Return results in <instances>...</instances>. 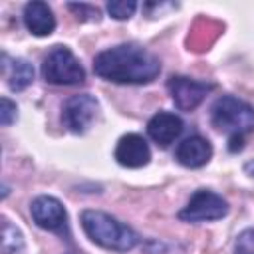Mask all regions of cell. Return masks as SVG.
<instances>
[{
	"instance_id": "cell-4",
	"label": "cell",
	"mask_w": 254,
	"mask_h": 254,
	"mask_svg": "<svg viewBox=\"0 0 254 254\" xmlns=\"http://www.w3.org/2000/svg\"><path fill=\"white\" fill-rule=\"evenodd\" d=\"M42 77L52 85H77L83 83L85 69L69 48L56 46L44 58Z\"/></svg>"
},
{
	"instance_id": "cell-6",
	"label": "cell",
	"mask_w": 254,
	"mask_h": 254,
	"mask_svg": "<svg viewBox=\"0 0 254 254\" xmlns=\"http://www.w3.org/2000/svg\"><path fill=\"white\" fill-rule=\"evenodd\" d=\"M167 89H169L175 105L181 111H192L204 101V97L214 89V85L196 81V79H190L185 75H173L167 81Z\"/></svg>"
},
{
	"instance_id": "cell-14",
	"label": "cell",
	"mask_w": 254,
	"mask_h": 254,
	"mask_svg": "<svg viewBox=\"0 0 254 254\" xmlns=\"http://www.w3.org/2000/svg\"><path fill=\"white\" fill-rule=\"evenodd\" d=\"M24 250V236L8 218H2V254H20Z\"/></svg>"
},
{
	"instance_id": "cell-16",
	"label": "cell",
	"mask_w": 254,
	"mask_h": 254,
	"mask_svg": "<svg viewBox=\"0 0 254 254\" xmlns=\"http://www.w3.org/2000/svg\"><path fill=\"white\" fill-rule=\"evenodd\" d=\"M16 111H18V107H16V103L12 99H8V97L0 99V123L4 127H8L16 119Z\"/></svg>"
},
{
	"instance_id": "cell-7",
	"label": "cell",
	"mask_w": 254,
	"mask_h": 254,
	"mask_svg": "<svg viewBox=\"0 0 254 254\" xmlns=\"http://www.w3.org/2000/svg\"><path fill=\"white\" fill-rule=\"evenodd\" d=\"M99 103L93 95L81 93L73 95L64 103L62 109V123L71 131V133H85L87 127L93 123L97 115Z\"/></svg>"
},
{
	"instance_id": "cell-15",
	"label": "cell",
	"mask_w": 254,
	"mask_h": 254,
	"mask_svg": "<svg viewBox=\"0 0 254 254\" xmlns=\"http://www.w3.org/2000/svg\"><path fill=\"white\" fill-rule=\"evenodd\" d=\"M137 10V2L135 0H113L107 2V12L111 18L115 20H129Z\"/></svg>"
},
{
	"instance_id": "cell-2",
	"label": "cell",
	"mask_w": 254,
	"mask_h": 254,
	"mask_svg": "<svg viewBox=\"0 0 254 254\" xmlns=\"http://www.w3.org/2000/svg\"><path fill=\"white\" fill-rule=\"evenodd\" d=\"M81 226L91 242L107 250L127 252L139 244V234L131 226L101 210H83Z\"/></svg>"
},
{
	"instance_id": "cell-3",
	"label": "cell",
	"mask_w": 254,
	"mask_h": 254,
	"mask_svg": "<svg viewBox=\"0 0 254 254\" xmlns=\"http://www.w3.org/2000/svg\"><path fill=\"white\" fill-rule=\"evenodd\" d=\"M212 125L230 135H246L254 129V109L234 95H222L214 101L210 111Z\"/></svg>"
},
{
	"instance_id": "cell-9",
	"label": "cell",
	"mask_w": 254,
	"mask_h": 254,
	"mask_svg": "<svg viewBox=\"0 0 254 254\" xmlns=\"http://www.w3.org/2000/svg\"><path fill=\"white\" fill-rule=\"evenodd\" d=\"M115 161L127 169L145 167L151 161V149L147 141L137 133L123 135L115 145Z\"/></svg>"
},
{
	"instance_id": "cell-18",
	"label": "cell",
	"mask_w": 254,
	"mask_h": 254,
	"mask_svg": "<svg viewBox=\"0 0 254 254\" xmlns=\"http://www.w3.org/2000/svg\"><path fill=\"white\" fill-rule=\"evenodd\" d=\"M67 8L73 10V12L77 14V18H81V20L87 18L85 14H89L91 20H97V18H99V12H97L95 8H91V6H87V4H67Z\"/></svg>"
},
{
	"instance_id": "cell-8",
	"label": "cell",
	"mask_w": 254,
	"mask_h": 254,
	"mask_svg": "<svg viewBox=\"0 0 254 254\" xmlns=\"http://www.w3.org/2000/svg\"><path fill=\"white\" fill-rule=\"evenodd\" d=\"M30 214H32V220L44 230H52L60 234L67 232V212L64 204L54 196L44 194L34 198L30 204Z\"/></svg>"
},
{
	"instance_id": "cell-1",
	"label": "cell",
	"mask_w": 254,
	"mask_h": 254,
	"mask_svg": "<svg viewBox=\"0 0 254 254\" xmlns=\"http://www.w3.org/2000/svg\"><path fill=\"white\" fill-rule=\"evenodd\" d=\"M93 71L113 83L143 85L161 73V60L139 44H119L95 56Z\"/></svg>"
},
{
	"instance_id": "cell-11",
	"label": "cell",
	"mask_w": 254,
	"mask_h": 254,
	"mask_svg": "<svg viewBox=\"0 0 254 254\" xmlns=\"http://www.w3.org/2000/svg\"><path fill=\"white\" fill-rule=\"evenodd\" d=\"M147 133L157 145L169 147L183 133V119L171 111H159L149 119Z\"/></svg>"
},
{
	"instance_id": "cell-19",
	"label": "cell",
	"mask_w": 254,
	"mask_h": 254,
	"mask_svg": "<svg viewBox=\"0 0 254 254\" xmlns=\"http://www.w3.org/2000/svg\"><path fill=\"white\" fill-rule=\"evenodd\" d=\"M230 145H228V149L232 151V153H236V151H240L242 147H244V137L242 135H230V141H228Z\"/></svg>"
},
{
	"instance_id": "cell-10",
	"label": "cell",
	"mask_w": 254,
	"mask_h": 254,
	"mask_svg": "<svg viewBox=\"0 0 254 254\" xmlns=\"http://www.w3.org/2000/svg\"><path fill=\"white\" fill-rule=\"evenodd\" d=\"M210 157H212V145L208 139H204L200 135L183 139L175 151V159L183 167H189V169H198V167L206 165L210 161Z\"/></svg>"
},
{
	"instance_id": "cell-13",
	"label": "cell",
	"mask_w": 254,
	"mask_h": 254,
	"mask_svg": "<svg viewBox=\"0 0 254 254\" xmlns=\"http://www.w3.org/2000/svg\"><path fill=\"white\" fill-rule=\"evenodd\" d=\"M4 73L12 91H24L34 81V67L22 58H14L10 64H4Z\"/></svg>"
},
{
	"instance_id": "cell-17",
	"label": "cell",
	"mask_w": 254,
	"mask_h": 254,
	"mask_svg": "<svg viewBox=\"0 0 254 254\" xmlns=\"http://www.w3.org/2000/svg\"><path fill=\"white\" fill-rule=\"evenodd\" d=\"M238 254H254V230H244L236 242Z\"/></svg>"
},
{
	"instance_id": "cell-5",
	"label": "cell",
	"mask_w": 254,
	"mask_h": 254,
	"mask_svg": "<svg viewBox=\"0 0 254 254\" xmlns=\"http://www.w3.org/2000/svg\"><path fill=\"white\" fill-rule=\"evenodd\" d=\"M228 214V202L206 189H198L190 200L187 202V206L183 210H179V218L185 222H206V220H220Z\"/></svg>"
},
{
	"instance_id": "cell-12",
	"label": "cell",
	"mask_w": 254,
	"mask_h": 254,
	"mask_svg": "<svg viewBox=\"0 0 254 254\" xmlns=\"http://www.w3.org/2000/svg\"><path fill=\"white\" fill-rule=\"evenodd\" d=\"M24 24L34 36H50L56 28V18L46 2H28L24 6Z\"/></svg>"
}]
</instances>
